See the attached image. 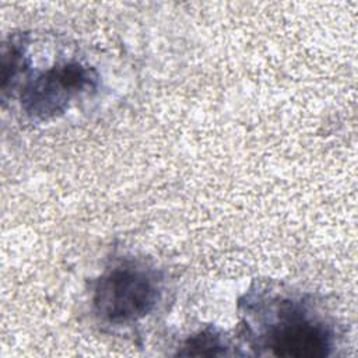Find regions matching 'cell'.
I'll return each mask as SVG.
<instances>
[{"label":"cell","mask_w":358,"mask_h":358,"mask_svg":"<svg viewBox=\"0 0 358 358\" xmlns=\"http://www.w3.org/2000/svg\"><path fill=\"white\" fill-rule=\"evenodd\" d=\"M241 305L248 327L257 329V340L274 355L326 357L334 345L331 324L299 295L252 291Z\"/></svg>","instance_id":"1"},{"label":"cell","mask_w":358,"mask_h":358,"mask_svg":"<svg viewBox=\"0 0 358 358\" xmlns=\"http://www.w3.org/2000/svg\"><path fill=\"white\" fill-rule=\"evenodd\" d=\"M162 295L159 271L143 262L126 259L106 268L95 281V315L110 324H129L151 313Z\"/></svg>","instance_id":"2"},{"label":"cell","mask_w":358,"mask_h":358,"mask_svg":"<svg viewBox=\"0 0 358 358\" xmlns=\"http://www.w3.org/2000/svg\"><path fill=\"white\" fill-rule=\"evenodd\" d=\"M98 73L81 62H63L31 78L21 91V108L35 120H46L63 113L70 101L94 91Z\"/></svg>","instance_id":"3"},{"label":"cell","mask_w":358,"mask_h":358,"mask_svg":"<svg viewBox=\"0 0 358 358\" xmlns=\"http://www.w3.org/2000/svg\"><path fill=\"white\" fill-rule=\"evenodd\" d=\"M27 45L21 35H13L10 43L4 45L3 64H1V91L6 95L7 90L14 85L17 76H20L28 64V56L25 53Z\"/></svg>","instance_id":"4"},{"label":"cell","mask_w":358,"mask_h":358,"mask_svg":"<svg viewBox=\"0 0 358 358\" xmlns=\"http://www.w3.org/2000/svg\"><path fill=\"white\" fill-rule=\"evenodd\" d=\"M225 341L214 329H206L186 340L180 355H222L225 354Z\"/></svg>","instance_id":"5"}]
</instances>
